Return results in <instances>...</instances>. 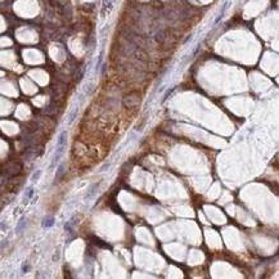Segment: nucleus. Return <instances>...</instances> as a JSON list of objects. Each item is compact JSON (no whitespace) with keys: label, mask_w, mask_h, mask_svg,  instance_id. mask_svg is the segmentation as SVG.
I'll use <instances>...</instances> for the list:
<instances>
[{"label":"nucleus","mask_w":279,"mask_h":279,"mask_svg":"<svg viewBox=\"0 0 279 279\" xmlns=\"http://www.w3.org/2000/svg\"><path fill=\"white\" fill-rule=\"evenodd\" d=\"M114 5V0H103L102 3V11H100V17L102 20H104L107 16H109V13L112 12Z\"/></svg>","instance_id":"nucleus-1"},{"label":"nucleus","mask_w":279,"mask_h":279,"mask_svg":"<svg viewBox=\"0 0 279 279\" xmlns=\"http://www.w3.org/2000/svg\"><path fill=\"white\" fill-rule=\"evenodd\" d=\"M66 140H67V131L66 130H63L61 134H59V136H58V142H57V147H62V146H64L66 147Z\"/></svg>","instance_id":"nucleus-2"},{"label":"nucleus","mask_w":279,"mask_h":279,"mask_svg":"<svg viewBox=\"0 0 279 279\" xmlns=\"http://www.w3.org/2000/svg\"><path fill=\"white\" fill-rule=\"evenodd\" d=\"M42 228H50L54 225V218L53 216H46V218H44V220H42Z\"/></svg>","instance_id":"nucleus-3"},{"label":"nucleus","mask_w":279,"mask_h":279,"mask_svg":"<svg viewBox=\"0 0 279 279\" xmlns=\"http://www.w3.org/2000/svg\"><path fill=\"white\" fill-rule=\"evenodd\" d=\"M228 4H229V2H225V3L223 4V8L220 9V13H219V16L216 17V20H215V22H214L215 25H218V23L220 22V20H221V18L224 17V13H225V11H227V8H228Z\"/></svg>","instance_id":"nucleus-4"},{"label":"nucleus","mask_w":279,"mask_h":279,"mask_svg":"<svg viewBox=\"0 0 279 279\" xmlns=\"http://www.w3.org/2000/svg\"><path fill=\"white\" fill-rule=\"evenodd\" d=\"M98 183H95V184H93L90 187V189H89V192L86 193V196H85V199H89V198H91L93 197V194L95 193V190H97V188H98Z\"/></svg>","instance_id":"nucleus-5"},{"label":"nucleus","mask_w":279,"mask_h":279,"mask_svg":"<svg viewBox=\"0 0 279 279\" xmlns=\"http://www.w3.org/2000/svg\"><path fill=\"white\" fill-rule=\"evenodd\" d=\"M25 228H26V220H25V218H21V220L18 221V225H17V228H16V232L17 233H21Z\"/></svg>","instance_id":"nucleus-6"},{"label":"nucleus","mask_w":279,"mask_h":279,"mask_svg":"<svg viewBox=\"0 0 279 279\" xmlns=\"http://www.w3.org/2000/svg\"><path fill=\"white\" fill-rule=\"evenodd\" d=\"M63 174H64V163H61L58 166V170H57V174H55V180H59Z\"/></svg>","instance_id":"nucleus-7"},{"label":"nucleus","mask_w":279,"mask_h":279,"mask_svg":"<svg viewBox=\"0 0 279 279\" xmlns=\"http://www.w3.org/2000/svg\"><path fill=\"white\" fill-rule=\"evenodd\" d=\"M33 194H35V190H33L32 187H30V188L27 189L26 194H25V198H26V199H31L32 197H33Z\"/></svg>","instance_id":"nucleus-8"},{"label":"nucleus","mask_w":279,"mask_h":279,"mask_svg":"<svg viewBox=\"0 0 279 279\" xmlns=\"http://www.w3.org/2000/svg\"><path fill=\"white\" fill-rule=\"evenodd\" d=\"M40 175H41V170H36L35 172L32 174V177H31V180L35 183V181H37L39 180V177H40Z\"/></svg>","instance_id":"nucleus-9"},{"label":"nucleus","mask_w":279,"mask_h":279,"mask_svg":"<svg viewBox=\"0 0 279 279\" xmlns=\"http://www.w3.org/2000/svg\"><path fill=\"white\" fill-rule=\"evenodd\" d=\"M77 112H79V109L76 108V109L74 111V112L71 113V116H70V124H71V122H72V121H74V120H75V117H76V114H77Z\"/></svg>","instance_id":"nucleus-10"},{"label":"nucleus","mask_w":279,"mask_h":279,"mask_svg":"<svg viewBox=\"0 0 279 279\" xmlns=\"http://www.w3.org/2000/svg\"><path fill=\"white\" fill-rule=\"evenodd\" d=\"M27 270H28V265L26 264V265H23V268H22V271H23V273H26Z\"/></svg>","instance_id":"nucleus-11"}]
</instances>
